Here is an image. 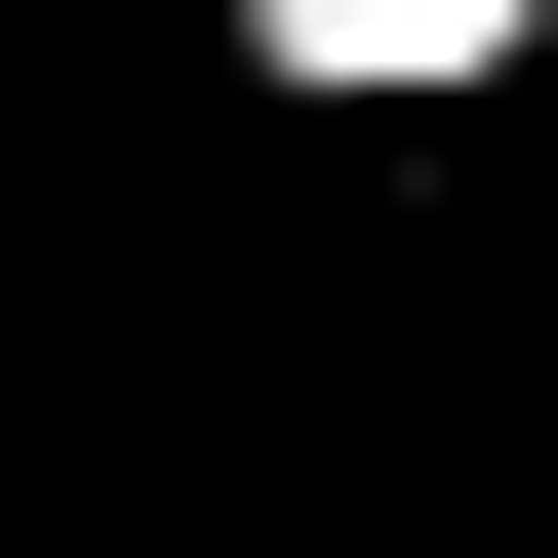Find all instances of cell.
I'll use <instances>...</instances> for the list:
<instances>
[{"label":"cell","instance_id":"cell-1","mask_svg":"<svg viewBox=\"0 0 558 558\" xmlns=\"http://www.w3.org/2000/svg\"><path fill=\"white\" fill-rule=\"evenodd\" d=\"M240 120H558V0H199Z\"/></svg>","mask_w":558,"mask_h":558}]
</instances>
